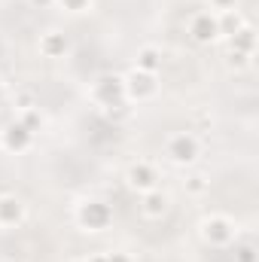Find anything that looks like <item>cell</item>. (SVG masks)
<instances>
[{
  "label": "cell",
  "mask_w": 259,
  "mask_h": 262,
  "mask_svg": "<svg viewBox=\"0 0 259 262\" xmlns=\"http://www.w3.org/2000/svg\"><path fill=\"white\" fill-rule=\"evenodd\" d=\"M168 204H171V198L165 195L162 189H149V192L140 195V213L146 220H162L168 213Z\"/></svg>",
  "instance_id": "cell-10"
},
{
  "label": "cell",
  "mask_w": 259,
  "mask_h": 262,
  "mask_svg": "<svg viewBox=\"0 0 259 262\" xmlns=\"http://www.w3.org/2000/svg\"><path fill=\"white\" fill-rule=\"evenodd\" d=\"M31 143H34V131H28L18 119L3 125V131H0V149L3 152H15L18 156V152L31 149Z\"/></svg>",
  "instance_id": "cell-7"
},
{
  "label": "cell",
  "mask_w": 259,
  "mask_h": 262,
  "mask_svg": "<svg viewBox=\"0 0 259 262\" xmlns=\"http://www.w3.org/2000/svg\"><path fill=\"white\" fill-rule=\"evenodd\" d=\"M229 46H232V52L253 55V49H256V31H253L250 25H241V28L229 37Z\"/></svg>",
  "instance_id": "cell-12"
},
{
  "label": "cell",
  "mask_w": 259,
  "mask_h": 262,
  "mask_svg": "<svg viewBox=\"0 0 259 262\" xmlns=\"http://www.w3.org/2000/svg\"><path fill=\"white\" fill-rule=\"evenodd\" d=\"M92 98H95L101 107L122 104V101H125V82H122V76H101V79L92 85Z\"/></svg>",
  "instance_id": "cell-6"
},
{
  "label": "cell",
  "mask_w": 259,
  "mask_h": 262,
  "mask_svg": "<svg viewBox=\"0 0 259 262\" xmlns=\"http://www.w3.org/2000/svg\"><path fill=\"white\" fill-rule=\"evenodd\" d=\"M55 3H58L61 9H67V12H73V15H76V12H89L95 0H55Z\"/></svg>",
  "instance_id": "cell-16"
},
{
  "label": "cell",
  "mask_w": 259,
  "mask_h": 262,
  "mask_svg": "<svg viewBox=\"0 0 259 262\" xmlns=\"http://www.w3.org/2000/svg\"><path fill=\"white\" fill-rule=\"evenodd\" d=\"M125 180H128V186L137 192V195H143V192H149V189H159V168L153 165V162H146V159H137V162H131L128 171H125Z\"/></svg>",
  "instance_id": "cell-5"
},
{
  "label": "cell",
  "mask_w": 259,
  "mask_h": 262,
  "mask_svg": "<svg viewBox=\"0 0 259 262\" xmlns=\"http://www.w3.org/2000/svg\"><path fill=\"white\" fill-rule=\"evenodd\" d=\"M241 262H253V247H244L241 250V256H238Z\"/></svg>",
  "instance_id": "cell-21"
},
{
  "label": "cell",
  "mask_w": 259,
  "mask_h": 262,
  "mask_svg": "<svg viewBox=\"0 0 259 262\" xmlns=\"http://www.w3.org/2000/svg\"><path fill=\"white\" fill-rule=\"evenodd\" d=\"M76 223L85 229V232H104L110 223H113V207L98 201V198H89L76 207Z\"/></svg>",
  "instance_id": "cell-3"
},
{
  "label": "cell",
  "mask_w": 259,
  "mask_h": 262,
  "mask_svg": "<svg viewBox=\"0 0 259 262\" xmlns=\"http://www.w3.org/2000/svg\"><path fill=\"white\" fill-rule=\"evenodd\" d=\"M28 3H31V6H37V9H49L55 0H28Z\"/></svg>",
  "instance_id": "cell-20"
},
{
  "label": "cell",
  "mask_w": 259,
  "mask_h": 262,
  "mask_svg": "<svg viewBox=\"0 0 259 262\" xmlns=\"http://www.w3.org/2000/svg\"><path fill=\"white\" fill-rule=\"evenodd\" d=\"M125 82V101L128 104H146L159 95V76L156 73H143V70H131L128 76H122Z\"/></svg>",
  "instance_id": "cell-1"
},
{
  "label": "cell",
  "mask_w": 259,
  "mask_h": 262,
  "mask_svg": "<svg viewBox=\"0 0 259 262\" xmlns=\"http://www.w3.org/2000/svg\"><path fill=\"white\" fill-rule=\"evenodd\" d=\"M25 223V204L21 198L3 192L0 195V229H18Z\"/></svg>",
  "instance_id": "cell-9"
},
{
  "label": "cell",
  "mask_w": 259,
  "mask_h": 262,
  "mask_svg": "<svg viewBox=\"0 0 259 262\" xmlns=\"http://www.w3.org/2000/svg\"><path fill=\"white\" fill-rule=\"evenodd\" d=\"M3 262H18V259H3Z\"/></svg>",
  "instance_id": "cell-24"
},
{
  "label": "cell",
  "mask_w": 259,
  "mask_h": 262,
  "mask_svg": "<svg viewBox=\"0 0 259 262\" xmlns=\"http://www.w3.org/2000/svg\"><path fill=\"white\" fill-rule=\"evenodd\" d=\"M189 37L195 43H213L220 40V21L217 12H195L189 18Z\"/></svg>",
  "instance_id": "cell-8"
},
{
  "label": "cell",
  "mask_w": 259,
  "mask_h": 262,
  "mask_svg": "<svg viewBox=\"0 0 259 262\" xmlns=\"http://www.w3.org/2000/svg\"><path fill=\"white\" fill-rule=\"evenodd\" d=\"M235 223L229 220V216H220V213H213V216H207V220H201V238H204V244H210V247H229L232 241H235Z\"/></svg>",
  "instance_id": "cell-4"
},
{
  "label": "cell",
  "mask_w": 259,
  "mask_h": 262,
  "mask_svg": "<svg viewBox=\"0 0 259 262\" xmlns=\"http://www.w3.org/2000/svg\"><path fill=\"white\" fill-rule=\"evenodd\" d=\"M235 9V0H210V12H232Z\"/></svg>",
  "instance_id": "cell-17"
},
{
  "label": "cell",
  "mask_w": 259,
  "mask_h": 262,
  "mask_svg": "<svg viewBox=\"0 0 259 262\" xmlns=\"http://www.w3.org/2000/svg\"><path fill=\"white\" fill-rule=\"evenodd\" d=\"M247 61H250V55H244V52H232V55H229V64H232V67H235V64L244 67Z\"/></svg>",
  "instance_id": "cell-19"
},
{
  "label": "cell",
  "mask_w": 259,
  "mask_h": 262,
  "mask_svg": "<svg viewBox=\"0 0 259 262\" xmlns=\"http://www.w3.org/2000/svg\"><path fill=\"white\" fill-rule=\"evenodd\" d=\"M67 49H70V40H67L61 31H46V34H40V55H43V58H64Z\"/></svg>",
  "instance_id": "cell-11"
},
{
  "label": "cell",
  "mask_w": 259,
  "mask_h": 262,
  "mask_svg": "<svg viewBox=\"0 0 259 262\" xmlns=\"http://www.w3.org/2000/svg\"><path fill=\"white\" fill-rule=\"evenodd\" d=\"M134 67L143 70V73H156V76H159V70H162V49H156V46H143V49H137Z\"/></svg>",
  "instance_id": "cell-13"
},
{
  "label": "cell",
  "mask_w": 259,
  "mask_h": 262,
  "mask_svg": "<svg viewBox=\"0 0 259 262\" xmlns=\"http://www.w3.org/2000/svg\"><path fill=\"white\" fill-rule=\"evenodd\" d=\"M104 262H134L128 253H119V250H113V253H104Z\"/></svg>",
  "instance_id": "cell-18"
},
{
  "label": "cell",
  "mask_w": 259,
  "mask_h": 262,
  "mask_svg": "<svg viewBox=\"0 0 259 262\" xmlns=\"http://www.w3.org/2000/svg\"><path fill=\"white\" fill-rule=\"evenodd\" d=\"M70 262H89V259H85V256H73Z\"/></svg>",
  "instance_id": "cell-23"
},
{
  "label": "cell",
  "mask_w": 259,
  "mask_h": 262,
  "mask_svg": "<svg viewBox=\"0 0 259 262\" xmlns=\"http://www.w3.org/2000/svg\"><path fill=\"white\" fill-rule=\"evenodd\" d=\"M3 98H6V82L0 79V101H3Z\"/></svg>",
  "instance_id": "cell-22"
},
{
  "label": "cell",
  "mask_w": 259,
  "mask_h": 262,
  "mask_svg": "<svg viewBox=\"0 0 259 262\" xmlns=\"http://www.w3.org/2000/svg\"><path fill=\"white\" fill-rule=\"evenodd\" d=\"M210 189V180L204 177V174H192V177H186V192L189 195H204Z\"/></svg>",
  "instance_id": "cell-15"
},
{
  "label": "cell",
  "mask_w": 259,
  "mask_h": 262,
  "mask_svg": "<svg viewBox=\"0 0 259 262\" xmlns=\"http://www.w3.org/2000/svg\"><path fill=\"white\" fill-rule=\"evenodd\" d=\"M18 122H21L28 131H34V134H37V131L43 128V113H40V107L34 104V107H25V110H18Z\"/></svg>",
  "instance_id": "cell-14"
},
{
  "label": "cell",
  "mask_w": 259,
  "mask_h": 262,
  "mask_svg": "<svg viewBox=\"0 0 259 262\" xmlns=\"http://www.w3.org/2000/svg\"><path fill=\"white\" fill-rule=\"evenodd\" d=\"M201 152V143L192 131H174L168 140H165V156L174 162V165H192Z\"/></svg>",
  "instance_id": "cell-2"
}]
</instances>
